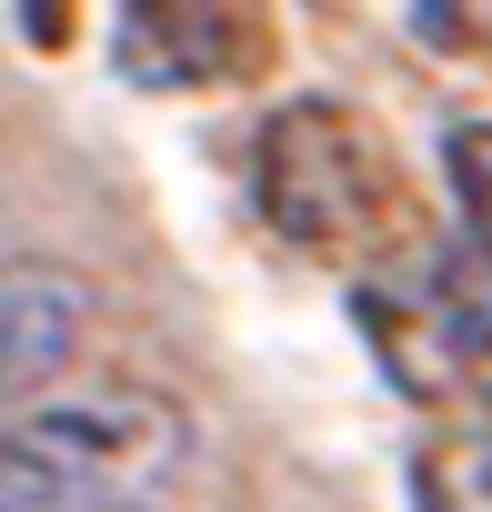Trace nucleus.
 Returning <instances> with one entry per match:
<instances>
[{
  "instance_id": "f257e3e1",
  "label": "nucleus",
  "mask_w": 492,
  "mask_h": 512,
  "mask_svg": "<svg viewBox=\"0 0 492 512\" xmlns=\"http://www.w3.org/2000/svg\"><path fill=\"white\" fill-rule=\"evenodd\" d=\"M191 462V412L161 382H81L0 432V512H151Z\"/></svg>"
},
{
  "instance_id": "7ed1b4c3",
  "label": "nucleus",
  "mask_w": 492,
  "mask_h": 512,
  "mask_svg": "<svg viewBox=\"0 0 492 512\" xmlns=\"http://www.w3.org/2000/svg\"><path fill=\"white\" fill-rule=\"evenodd\" d=\"M91 342V282L61 262H0V432L61 392Z\"/></svg>"
},
{
  "instance_id": "f03ea898",
  "label": "nucleus",
  "mask_w": 492,
  "mask_h": 512,
  "mask_svg": "<svg viewBox=\"0 0 492 512\" xmlns=\"http://www.w3.org/2000/svg\"><path fill=\"white\" fill-rule=\"evenodd\" d=\"M382 181H372V141L352 131V111L332 101H292L262 131V211L292 241H352L372 221Z\"/></svg>"
},
{
  "instance_id": "20e7f679",
  "label": "nucleus",
  "mask_w": 492,
  "mask_h": 512,
  "mask_svg": "<svg viewBox=\"0 0 492 512\" xmlns=\"http://www.w3.org/2000/svg\"><path fill=\"white\" fill-rule=\"evenodd\" d=\"M422 512H492V442L422 452Z\"/></svg>"
}]
</instances>
